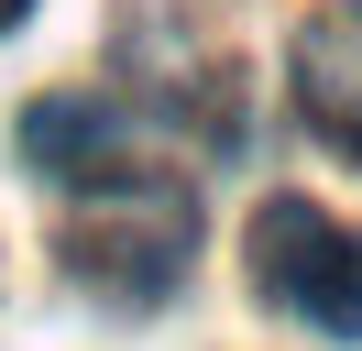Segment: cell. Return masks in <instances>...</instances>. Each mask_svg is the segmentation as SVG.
<instances>
[{"label": "cell", "instance_id": "1", "mask_svg": "<svg viewBox=\"0 0 362 351\" xmlns=\"http://www.w3.org/2000/svg\"><path fill=\"white\" fill-rule=\"evenodd\" d=\"M187 253H198V209H187V187L176 176H99L88 187V209L66 219V263L99 285V297H121V307H154L165 285L187 275Z\"/></svg>", "mask_w": 362, "mask_h": 351}, {"label": "cell", "instance_id": "2", "mask_svg": "<svg viewBox=\"0 0 362 351\" xmlns=\"http://www.w3.org/2000/svg\"><path fill=\"white\" fill-rule=\"evenodd\" d=\"M252 285L286 307L296 329L362 340V241L308 197H264L252 209Z\"/></svg>", "mask_w": 362, "mask_h": 351}, {"label": "cell", "instance_id": "3", "mask_svg": "<svg viewBox=\"0 0 362 351\" xmlns=\"http://www.w3.org/2000/svg\"><path fill=\"white\" fill-rule=\"evenodd\" d=\"M296 99H308L318 143H340L362 165V0H340L296 33Z\"/></svg>", "mask_w": 362, "mask_h": 351}, {"label": "cell", "instance_id": "4", "mask_svg": "<svg viewBox=\"0 0 362 351\" xmlns=\"http://www.w3.org/2000/svg\"><path fill=\"white\" fill-rule=\"evenodd\" d=\"M23 154L45 176H66V187H99V176H121V110L110 99H45L23 121Z\"/></svg>", "mask_w": 362, "mask_h": 351}, {"label": "cell", "instance_id": "5", "mask_svg": "<svg viewBox=\"0 0 362 351\" xmlns=\"http://www.w3.org/2000/svg\"><path fill=\"white\" fill-rule=\"evenodd\" d=\"M23 11H33V0H0V33H11V22H23Z\"/></svg>", "mask_w": 362, "mask_h": 351}]
</instances>
